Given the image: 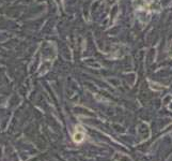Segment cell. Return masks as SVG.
I'll return each instance as SVG.
<instances>
[{
    "instance_id": "cell-1",
    "label": "cell",
    "mask_w": 172,
    "mask_h": 161,
    "mask_svg": "<svg viewBox=\"0 0 172 161\" xmlns=\"http://www.w3.org/2000/svg\"><path fill=\"white\" fill-rule=\"evenodd\" d=\"M85 131H83V129H82L81 126H77L76 127V131H75L74 135H73V141L77 144H80V143L83 142V140H85Z\"/></svg>"
},
{
    "instance_id": "cell-2",
    "label": "cell",
    "mask_w": 172,
    "mask_h": 161,
    "mask_svg": "<svg viewBox=\"0 0 172 161\" xmlns=\"http://www.w3.org/2000/svg\"><path fill=\"white\" fill-rule=\"evenodd\" d=\"M56 1H57V2H59V0H56Z\"/></svg>"
}]
</instances>
